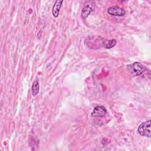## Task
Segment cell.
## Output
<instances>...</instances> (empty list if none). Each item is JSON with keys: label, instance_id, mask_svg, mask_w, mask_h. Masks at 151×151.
<instances>
[{"label": "cell", "instance_id": "1", "mask_svg": "<svg viewBox=\"0 0 151 151\" xmlns=\"http://www.w3.org/2000/svg\"><path fill=\"white\" fill-rule=\"evenodd\" d=\"M127 68L129 73H130L133 76H138L142 74L145 70L146 67L139 62H134L133 64L128 65Z\"/></svg>", "mask_w": 151, "mask_h": 151}, {"label": "cell", "instance_id": "2", "mask_svg": "<svg viewBox=\"0 0 151 151\" xmlns=\"http://www.w3.org/2000/svg\"><path fill=\"white\" fill-rule=\"evenodd\" d=\"M150 122V120H149L142 123L137 128V132L141 136H146L147 137H151Z\"/></svg>", "mask_w": 151, "mask_h": 151}, {"label": "cell", "instance_id": "3", "mask_svg": "<svg viewBox=\"0 0 151 151\" xmlns=\"http://www.w3.org/2000/svg\"><path fill=\"white\" fill-rule=\"evenodd\" d=\"M107 13L113 16L122 17L125 14V11L118 6H113L108 8Z\"/></svg>", "mask_w": 151, "mask_h": 151}, {"label": "cell", "instance_id": "4", "mask_svg": "<svg viewBox=\"0 0 151 151\" xmlns=\"http://www.w3.org/2000/svg\"><path fill=\"white\" fill-rule=\"evenodd\" d=\"M107 113V110L103 106H97L94 107L91 115L93 117H103Z\"/></svg>", "mask_w": 151, "mask_h": 151}, {"label": "cell", "instance_id": "5", "mask_svg": "<svg viewBox=\"0 0 151 151\" xmlns=\"http://www.w3.org/2000/svg\"><path fill=\"white\" fill-rule=\"evenodd\" d=\"M93 8L91 5L90 4H85L84 7L82 9L81 11V17L83 19H86L87 18V17L90 14V13L93 11Z\"/></svg>", "mask_w": 151, "mask_h": 151}, {"label": "cell", "instance_id": "6", "mask_svg": "<svg viewBox=\"0 0 151 151\" xmlns=\"http://www.w3.org/2000/svg\"><path fill=\"white\" fill-rule=\"evenodd\" d=\"M63 1H56L53 5L52 9V13L54 17H57L59 14L60 9L61 7Z\"/></svg>", "mask_w": 151, "mask_h": 151}, {"label": "cell", "instance_id": "7", "mask_svg": "<svg viewBox=\"0 0 151 151\" xmlns=\"http://www.w3.org/2000/svg\"><path fill=\"white\" fill-rule=\"evenodd\" d=\"M116 44V40L114 39L107 40H104L103 42V46L107 48V49H110L113 47Z\"/></svg>", "mask_w": 151, "mask_h": 151}, {"label": "cell", "instance_id": "8", "mask_svg": "<svg viewBox=\"0 0 151 151\" xmlns=\"http://www.w3.org/2000/svg\"><path fill=\"white\" fill-rule=\"evenodd\" d=\"M40 90V86H39V82L37 80H35L34 81L32 86V96H37L39 93Z\"/></svg>", "mask_w": 151, "mask_h": 151}]
</instances>
